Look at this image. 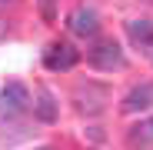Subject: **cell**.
<instances>
[{
	"label": "cell",
	"instance_id": "obj_4",
	"mask_svg": "<svg viewBox=\"0 0 153 150\" xmlns=\"http://www.w3.org/2000/svg\"><path fill=\"white\" fill-rule=\"evenodd\" d=\"M76 60H80V54H76V50L70 47V43H50L47 47V54H43V63L50 67V70H70Z\"/></svg>",
	"mask_w": 153,
	"mask_h": 150
},
{
	"label": "cell",
	"instance_id": "obj_10",
	"mask_svg": "<svg viewBox=\"0 0 153 150\" xmlns=\"http://www.w3.org/2000/svg\"><path fill=\"white\" fill-rule=\"evenodd\" d=\"M4 4H7V0H4ZM10 4H13V0H10Z\"/></svg>",
	"mask_w": 153,
	"mask_h": 150
},
{
	"label": "cell",
	"instance_id": "obj_5",
	"mask_svg": "<svg viewBox=\"0 0 153 150\" xmlns=\"http://www.w3.org/2000/svg\"><path fill=\"white\" fill-rule=\"evenodd\" d=\"M150 107H153V84H140L137 90L123 97V113H137V110H150Z\"/></svg>",
	"mask_w": 153,
	"mask_h": 150
},
{
	"label": "cell",
	"instance_id": "obj_3",
	"mask_svg": "<svg viewBox=\"0 0 153 150\" xmlns=\"http://www.w3.org/2000/svg\"><path fill=\"white\" fill-rule=\"evenodd\" d=\"M90 63L97 70H123L126 60H123V50L117 40H100L93 50H90Z\"/></svg>",
	"mask_w": 153,
	"mask_h": 150
},
{
	"label": "cell",
	"instance_id": "obj_9",
	"mask_svg": "<svg viewBox=\"0 0 153 150\" xmlns=\"http://www.w3.org/2000/svg\"><path fill=\"white\" fill-rule=\"evenodd\" d=\"M4 37H7V20L0 17V40H4Z\"/></svg>",
	"mask_w": 153,
	"mask_h": 150
},
{
	"label": "cell",
	"instance_id": "obj_8",
	"mask_svg": "<svg viewBox=\"0 0 153 150\" xmlns=\"http://www.w3.org/2000/svg\"><path fill=\"white\" fill-rule=\"evenodd\" d=\"M133 143H140V147H150L153 143V117L143 120L140 127H133Z\"/></svg>",
	"mask_w": 153,
	"mask_h": 150
},
{
	"label": "cell",
	"instance_id": "obj_2",
	"mask_svg": "<svg viewBox=\"0 0 153 150\" xmlns=\"http://www.w3.org/2000/svg\"><path fill=\"white\" fill-rule=\"evenodd\" d=\"M67 27H70V34H76V37H93V34L100 30V13H97V7L76 4V7L70 10V17H67Z\"/></svg>",
	"mask_w": 153,
	"mask_h": 150
},
{
	"label": "cell",
	"instance_id": "obj_1",
	"mask_svg": "<svg viewBox=\"0 0 153 150\" xmlns=\"http://www.w3.org/2000/svg\"><path fill=\"white\" fill-rule=\"evenodd\" d=\"M27 107H30V90L23 84H7L4 93H0V123L27 113Z\"/></svg>",
	"mask_w": 153,
	"mask_h": 150
},
{
	"label": "cell",
	"instance_id": "obj_6",
	"mask_svg": "<svg viewBox=\"0 0 153 150\" xmlns=\"http://www.w3.org/2000/svg\"><path fill=\"white\" fill-rule=\"evenodd\" d=\"M126 37L133 43H150L153 40V20H130L126 23Z\"/></svg>",
	"mask_w": 153,
	"mask_h": 150
},
{
	"label": "cell",
	"instance_id": "obj_7",
	"mask_svg": "<svg viewBox=\"0 0 153 150\" xmlns=\"http://www.w3.org/2000/svg\"><path fill=\"white\" fill-rule=\"evenodd\" d=\"M33 110H37V117H40L43 123H53V120H57V104H53V97H50L47 90H40V93H37Z\"/></svg>",
	"mask_w": 153,
	"mask_h": 150
}]
</instances>
